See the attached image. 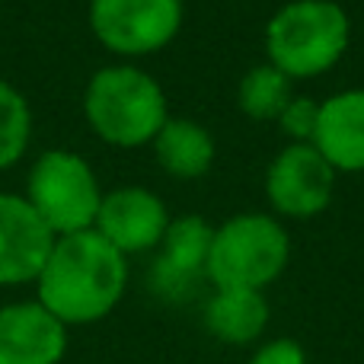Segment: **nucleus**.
<instances>
[{"instance_id": "obj_1", "label": "nucleus", "mask_w": 364, "mask_h": 364, "mask_svg": "<svg viewBox=\"0 0 364 364\" xmlns=\"http://www.w3.org/2000/svg\"><path fill=\"white\" fill-rule=\"evenodd\" d=\"M38 284V304L64 326H83L112 314L128 284L125 256L96 230L58 237Z\"/></svg>"}, {"instance_id": "obj_2", "label": "nucleus", "mask_w": 364, "mask_h": 364, "mask_svg": "<svg viewBox=\"0 0 364 364\" xmlns=\"http://www.w3.org/2000/svg\"><path fill=\"white\" fill-rule=\"evenodd\" d=\"M348 13L336 0H291L265 26L269 64L288 80L320 77L348 48Z\"/></svg>"}, {"instance_id": "obj_3", "label": "nucleus", "mask_w": 364, "mask_h": 364, "mask_svg": "<svg viewBox=\"0 0 364 364\" xmlns=\"http://www.w3.org/2000/svg\"><path fill=\"white\" fill-rule=\"evenodd\" d=\"M83 112L90 128L115 147L147 144L170 119L164 87L132 64L96 70L83 93Z\"/></svg>"}, {"instance_id": "obj_4", "label": "nucleus", "mask_w": 364, "mask_h": 364, "mask_svg": "<svg viewBox=\"0 0 364 364\" xmlns=\"http://www.w3.org/2000/svg\"><path fill=\"white\" fill-rule=\"evenodd\" d=\"M291 237L269 214H237L214 230L205 275L218 288L262 291L284 272Z\"/></svg>"}, {"instance_id": "obj_5", "label": "nucleus", "mask_w": 364, "mask_h": 364, "mask_svg": "<svg viewBox=\"0 0 364 364\" xmlns=\"http://www.w3.org/2000/svg\"><path fill=\"white\" fill-rule=\"evenodd\" d=\"M26 201L55 237H70L93 230L102 192L83 157L70 151H48L32 166Z\"/></svg>"}, {"instance_id": "obj_6", "label": "nucleus", "mask_w": 364, "mask_h": 364, "mask_svg": "<svg viewBox=\"0 0 364 364\" xmlns=\"http://www.w3.org/2000/svg\"><path fill=\"white\" fill-rule=\"evenodd\" d=\"M90 26L115 55H151L176 38L182 0H90Z\"/></svg>"}, {"instance_id": "obj_7", "label": "nucleus", "mask_w": 364, "mask_h": 364, "mask_svg": "<svg viewBox=\"0 0 364 364\" xmlns=\"http://www.w3.org/2000/svg\"><path fill=\"white\" fill-rule=\"evenodd\" d=\"M336 170L314 144H288L265 173V195L284 218H314L333 201Z\"/></svg>"}, {"instance_id": "obj_8", "label": "nucleus", "mask_w": 364, "mask_h": 364, "mask_svg": "<svg viewBox=\"0 0 364 364\" xmlns=\"http://www.w3.org/2000/svg\"><path fill=\"white\" fill-rule=\"evenodd\" d=\"M166 227H170V214L164 201L151 188L125 186L102 195L93 230L106 243H112L122 256H128V252H144L160 246Z\"/></svg>"}, {"instance_id": "obj_9", "label": "nucleus", "mask_w": 364, "mask_h": 364, "mask_svg": "<svg viewBox=\"0 0 364 364\" xmlns=\"http://www.w3.org/2000/svg\"><path fill=\"white\" fill-rule=\"evenodd\" d=\"M55 240L23 195H0V288L36 282L55 250Z\"/></svg>"}, {"instance_id": "obj_10", "label": "nucleus", "mask_w": 364, "mask_h": 364, "mask_svg": "<svg viewBox=\"0 0 364 364\" xmlns=\"http://www.w3.org/2000/svg\"><path fill=\"white\" fill-rule=\"evenodd\" d=\"M68 352V326L38 301L0 307V364H58Z\"/></svg>"}, {"instance_id": "obj_11", "label": "nucleus", "mask_w": 364, "mask_h": 364, "mask_svg": "<svg viewBox=\"0 0 364 364\" xmlns=\"http://www.w3.org/2000/svg\"><path fill=\"white\" fill-rule=\"evenodd\" d=\"M314 147L336 173H364V90H342L320 102Z\"/></svg>"}, {"instance_id": "obj_12", "label": "nucleus", "mask_w": 364, "mask_h": 364, "mask_svg": "<svg viewBox=\"0 0 364 364\" xmlns=\"http://www.w3.org/2000/svg\"><path fill=\"white\" fill-rule=\"evenodd\" d=\"M214 227L208 224L201 214H182V218L170 220L164 240V252L157 262V288L166 291L170 297H182L186 288H192V282L205 272L208 252H211Z\"/></svg>"}, {"instance_id": "obj_13", "label": "nucleus", "mask_w": 364, "mask_h": 364, "mask_svg": "<svg viewBox=\"0 0 364 364\" xmlns=\"http://www.w3.org/2000/svg\"><path fill=\"white\" fill-rule=\"evenodd\" d=\"M269 323V304L262 291L250 288H218L205 304V329L227 346H246L259 339Z\"/></svg>"}, {"instance_id": "obj_14", "label": "nucleus", "mask_w": 364, "mask_h": 364, "mask_svg": "<svg viewBox=\"0 0 364 364\" xmlns=\"http://www.w3.org/2000/svg\"><path fill=\"white\" fill-rule=\"evenodd\" d=\"M157 164L176 179H198L214 164V138L192 119H166L151 141Z\"/></svg>"}, {"instance_id": "obj_15", "label": "nucleus", "mask_w": 364, "mask_h": 364, "mask_svg": "<svg viewBox=\"0 0 364 364\" xmlns=\"http://www.w3.org/2000/svg\"><path fill=\"white\" fill-rule=\"evenodd\" d=\"M288 100H291V80L272 64L250 68L237 87V106L256 122L278 119L282 109L288 106Z\"/></svg>"}, {"instance_id": "obj_16", "label": "nucleus", "mask_w": 364, "mask_h": 364, "mask_svg": "<svg viewBox=\"0 0 364 364\" xmlns=\"http://www.w3.org/2000/svg\"><path fill=\"white\" fill-rule=\"evenodd\" d=\"M32 134V112L26 96L13 83L0 80V170L23 157Z\"/></svg>"}, {"instance_id": "obj_17", "label": "nucleus", "mask_w": 364, "mask_h": 364, "mask_svg": "<svg viewBox=\"0 0 364 364\" xmlns=\"http://www.w3.org/2000/svg\"><path fill=\"white\" fill-rule=\"evenodd\" d=\"M275 122L291 138V144H314L316 122H320V102L310 100V96H291Z\"/></svg>"}, {"instance_id": "obj_18", "label": "nucleus", "mask_w": 364, "mask_h": 364, "mask_svg": "<svg viewBox=\"0 0 364 364\" xmlns=\"http://www.w3.org/2000/svg\"><path fill=\"white\" fill-rule=\"evenodd\" d=\"M250 364H307L304 348L294 339H275L252 355Z\"/></svg>"}]
</instances>
